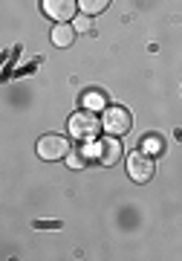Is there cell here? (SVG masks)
<instances>
[{
  "mask_svg": "<svg viewBox=\"0 0 182 261\" xmlns=\"http://www.w3.org/2000/svg\"><path fill=\"white\" fill-rule=\"evenodd\" d=\"M84 105H87V111H99V108H104V96L101 93H87L84 96Z\"/></svg>",
  "mask_w": 182,
  "mask_h": 261,
  "instance_id": "8fae6325",
  "label": "cell"
},
{
  "mask_svg": "<svg viewBox=\"0 0 182 261\" xmlns=\"http://www.w3.org/2000/svg\"><path fill=\"white\" fill-rule=\"evenodd\" d=\"M154 168H156L154 157L145 154V151H136V154L128 157V177L133 183H147V180L154 177Z\"/></svg>",
  "mask_w": 182,
  "mask_h": 261,
  "instance_id": "277c9868",
  "label": "cell"
},
{
  "mask_svg": "<svg viewBox=\"0 0 182 261\" xmlns=\"http://www.w3.org/2000/svg\"><path fill=\"white\" fill-rule=\"evenodd\" d=\"M49 38H52L55 47H73V41H75V27H73V23H55L52 32H49Z\"/></svg>",
  "mask_w": 182,
  "mask_h": 261,
  "instance_id": "52a82bcc",
  "label": "cell"
},
{
  "mask_svg": "<svg viewBox=\"0 0 182 261\" xmlns=\"http://www.w3.org/2000/svg\"><path fill=\"white\" fill-rule=\"evenodd\" d=\"M110 6V0H78V9L84 12V15H101V12Z\"/></svg>",
  "mask_w": 182,
  "mask_h": 261,
  "instance_id": "ba28073f",
  "label": "cell"
},
{
  "mask_svg": "<svg viewBox=\"0 0 182 261\" xmlns=\"http://www.w3.org/2000/svg\"><path fill=\"white\" fill-rule=\"evenodd\" d=\"M67 128H70L73 140H96L99 130H104V125H101V116H96L93 111H78L70 116Z\"/></svg>",
  "mask_w": 182,
  "mask_h": 261,
  "instance_id": "6da1fadb",
  "label": "cell"
},
{
  "mask_svg": "<svg viewBox=\"0 0 182 261\" xmlns=\"http://www.w3.org/2000/svg\"><path fill=\"white\" fill-rule=\"evenodd\" d=\"M101 125L107 130L110 137H122V134H128L130 125H133V116H130L125 108H118V105H110L104 116H101Z\"/></svg>",
  "mask_w": 182,
  "mask_h": 261,
  "instance_id": "3957f363",
  "label": "cell"
},
{
  "mask_svg": "<svg viewBox=\"0 0 182 261\" xmlns=\"http://www.w3.org/2000/svg\"><path fill=\"white\" fill-rule=\"evenodd\" d=\"M41 6H44V15H49L58 23H73L78 0H41Z\"/></svg>",
  "mask_w": 182,
  "mask_h": 261,
  "instance_id": "5b68a950",
  "label": "cell"
},
{
  "mask_svg": "<svg viewBox=\"0 0 182 261\" xmlns=\"http://www.w3.org/2000/svg\"><path fill=\"white\" fill-rule=\"evenodd\" d=\"M87 160H90V154H87V148H73L70 154H67V166L78 171V168H84V166H87Z\"/></svg>",
  "mask_w": 182,
  "mask_h": 261,
  "instance_id": "9c48e42d",
  "label": "cell"
},
{
  "mask_svg": "<svg viewBox=\"0 0 182 261\" xmlns=\"http://www.w3.org/2000/svg\"><path fill=\"white\" fill-rule=\"evenodd\" d=\"M118 160H122V142L118 140H99L96 142V163H101V166H116Z\"/></svg>",
  "mask_w": 182,
  "mask_h": 261,
  "instance_id": "8992f818",
  "label": "cell"
},
{
  "mask_svg": "<svg viewBox=\"0 0 182 261\" xmlns=\"http://www.w3.org/2000/svg\"><path fill=\"white\" fill-rule=\"evenodd\" d=\"M38 157L46 160V163H58V160H67V154H70V140H64V137H58V134H46V137H41L38 140Z\"/></svg>",
  "mask_w": 182,
  "mask_h": 261,
  "instance_id": "7a4b0ae2",
  "label": "cell"
},
{
  "mask_svg": "<svg viewBox=\"0 0 182 261\" xmlns=\"http://www.w3.org/2000/svg\"><path fill=\"white\" fill-rule=\"evenodd\" d=\"M162 148H165V142H162V137H159V134H150V137H145V145H142V151H145V154L156 157V154H162Z\"/></svg>",
  "mask_w": 182,
  "mask_h": 261,
  "instance_id": "30bf717a",
  "label": "cell"
},
{
  "mask_svg": "<svg viewBox=\"0 0 182 261\" xmlns=\"http://www.w3.org/2000/svg\"><path fill=\"white\" fill-rule=\"evenodd\" d=\"M90 23H93V20H90V15H84V12H81V15H78V18L73 20L75 32H87V29H90Z\"/></svg>",
  "mask_w": 182,
  "mask_h": 261,
  "instance_id": "7c38bea8",
  "label": "cell"
}]
</instances>
